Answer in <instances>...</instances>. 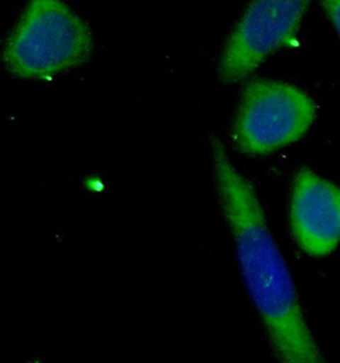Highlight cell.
I'll return each mask as SVG.
<instances>
[{
  "label": "cell",
  "instance_id": "cell-1",
  "mask_svg": "<svg viewBox=\"0 0 340 363\" xmlns=\"http://www.w3.org/2000/svg\"><path fill=\"white\" fill-rule=\"evenodd\" d=\"M210 148L220 207L232 233L246 289L274 356L284 363L325 362L255 189L233 166L220 139L213 137Z\"/></svg>",
  "mask_w": 340,
  "mask_h": 363
},
{
  "label": "cell",
  "instance_id": "cell-2",
  "mask_svg": "<svg viewBox=\"0 0 340 363\" xmlns=\"http://www.w3.org/2000/svg\"><path fill=\"white\" fill-rule=\"evenodd\" d=\"M89 25L64 0H30L6 40L3 63L22 79H46L87 63Z\"/></svg>",
  "mask_w": 340,
  "mask_h": 363
},
{
  "label": "cell",
  "instance_id": "cell-3",
  "mask_svg": "<svg viewBox=\"0 0 340 363\" xmlns=\"http://www.w3.org/2000/svg\"><path fill=\"white\" fill-rule=\"evenodd\" d=\"M315 119V102L303 89L287 82L256 79L242 91L234 145L245 155H266L300 140Z\"/></svg>",
  "mask_w": 340,
  "mask_h": 363
},
{
  "label": "cell",
  "instance_id": "cell-4",
  "mask_svg": "<svg viewBox=\"0 0 340 363\" xmlns=\"http://www.w3.org/2000/svg\"><path fill=\"white\" fill-rule=\"evenodd\" d=\"M311 1L251 0L222 51V81H242L273 54L297 44Z\"/></svg>",
  "mask_w": 340,
  "mask_h": 363
},
{
  "label": "cell",
  "instance_id": "cell-5",
  "mask_svg": "<svg viewBox=\"0 0 340 363\" xmlns=\"http://www.w3.org/2000/svg\"><path fill=\"white\" fill-rule=\"evenodd\" d=\"M290 225L293 238L306 254L330 255L340 238L338 186L312 169H300L292 185Z\"/></svg>",
  "mask_w": 340,
  "mask_h": 363
},
{
  "label": "cell",
  "instance_id": "cell-6",
  "mask_svg": "<svg viewBox=\"0 0 340 363\" xmlns=\"http://www.w3.org/2000/svg\"><path fill=\"white\" fill-rule=\"evenodd\" d=\"M322 3L329 21L334 25L335 30H338V27H339V0H322Z\"/></svg>",
  "mask_w": 340,
  "mask_h": 363
}]
</instances>
